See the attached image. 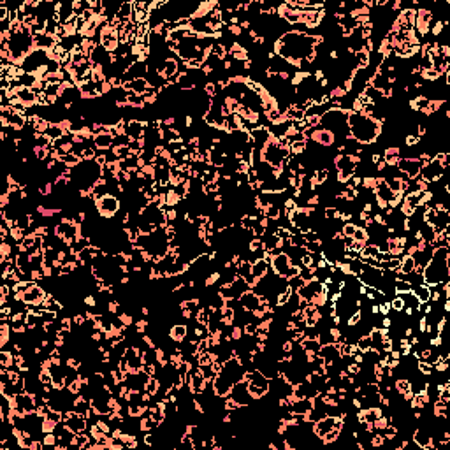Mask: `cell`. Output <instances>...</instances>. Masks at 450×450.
Listing matches in <instances>:
<instances>
[{
	"label": "cell",
	"mask_w": 450,
	"mask_h": 450,
	"mask_svg": "<svg viewBox=\"0 0 450 450\" xmlns=\"http://www.w3.org/2000/svg\"><path fill=\"white\" fill-rule=\"evenodd\" d=\"M348 136L361 146H373L383 134V121L364 113H348ZM345 137V139H346Z\"/></svg>",
	"instance_id": "1"
},
{
	"label": "cell",
	"mask_w": 450,
	"mask_h": 450,
	"mask_svg": "<svg viewBox=\"0 0 450 450\" xmlns=\"http://www.w3.org/2000/svg\"><path fill=\"white\" fill-rule=\"evenodd\" d=\"M450 246H440L433 248V257L426 264L424 273H422V280L426 285H440L448 283L450 276Z\"/></svg>",
	"instance_id": "2"
},
{
	"label": "cell",
	"mask_w": 450,
	"mask_h": 450,
	"mask_svg": "<svg viewBox=\"0 0 450 450\" xmlns=\"http://www.w3.org/2000/svg\"><path fill=\"white\" fill-rule=\"evenodd\" d=\"M95 211L101 216L102 220H111L118 215L121 208V201L118 199V196H113V194H106L104 197H99V199L93 201Z\"/></svg>",
	"instance_id": "3"
},
{
	"label": "cell",
	"mask_w": 450,
	"mask_h": 450,
	"mask_svg": "<svg viewBox=\"0 0 450 450\" xmlns=\"http://www.w3.org/2000/svg\"><path fill=\"white\" fill-rule=\"evenodd\" d=\"M433 18H434V14H433V11H431L429 7H419V9H417V13H415L413 30L417 32V36L421 37V39H424V37L429 36Z\"/></svg>",
	"instance_id": "4"
},
{
	"label": "cell",
	"mask_w": 450,
	"mask_h": 450,
	"mask_svg": "<svg viewBox=\"0 0 450 450\" xmlns=\"http://www.w3.org/2000/svg\"><path fill=\"white\" fill-rule=\"evenodd\" d=\"M229 396H231V398L234 399V401L238 403L241 408H248V406H250V403L253 401V399H251V396H250V391H248V382H246V380H241V382L232 385L231 394H229Z\"/></svg>",
	"instance_id": "5"
},
{
	"label": "cell",
	"mask_w": 450,
	"mask_h": 450,
	"mask_svg": "<svg viewBox=\"0 0 450 450\" xmlns=\"http://www.w3.org/2000/svg\"><path fill=\"white\" fill-rule=\"evenodd\" d=\"M398 167L399 171H401L403 174H406L408 178L411 180H415V178L421 176V169H422V164L419 162V158H408V157H401L398 162Z\"/></svg>",
	"instance_id": "6"
},
{
	"label": "cell",
	"mask_w": 450,
	"mask_h": 450,
	"mask_svg": "<svg viewBox=\"0 0 450 450\" xmlns=\"http://www.w3.org/2000/svg\"><path fill=\"white\" fill-rule=\"evenodd\" d=\"M238 299H239V303H241L243 310H246V311H255L259 306H261V296H259L255 291H251V288L243 294V296H239Z\"/></svg>",
	"instance_id": "7"
},
{
	"label": "cell",
	"mask_w": 450,
	"mask_h": 450,
	"mask_svg": "<svg viewBox=\"0 0 450 450\" xmlns=\"http://www.w3.org/2000/svg\"><path fill=\"white\" fill-rule=\"evenodd\" d=\"M167 336H169L171 341L174 343V345H180V343H183L186 339V336H188V326L186 324H173L169 329V333H167Z\"/></svg>",
	"instance_id": "8"
},
{
	"label": "cell",
	"mask_w": 450,
	"mask_h": 450,
	"mask_svg": "<svg viewBox=\"0 0 450 450\" xmlns=\"http://www.w3.org/2000/svg\"><path fill=\"white\" fill-rule=\"evenodd\" d=\"M114 144V136L109 134V132H101L93 137V146L97 148L99 151H108L111 150Z\"/></svg>",
	"instance_id": "9"
},
{
	"label": "cell",
	"mask_w": 450,
	"mask_h": 450,
	"mask_svg": "<svg viewBox=\"0 0 450 450\" xmlns=\"http://www.w3.org/2000/svg\"><path fill=\"white\" fill-rule=\"evenodd\" d=\"M123 88H125V91H128V93L144 95V93H146V90L150 88V83H148L146 78H139V79H134V81H131V83H125Z\"/></svg>",
	"instance_id": "10"
},
{
	"label": "cell",
	"mask_w": 450,
	"mask_h": 450,
	"mask_svg": "<svg viewBox=\"0 0 450 450\" xmlns=\"http://www.w3.org/2000/svg\"><path fill=\"white\" fill-rule=\"evenodd\" d=\"M271 271H273L271 269V264L266 259H259V261H255L253 264H251V274H253V278H257V280L266 278Z\"/></svg>",
	"instance_id": "11"
},
{
	"label": "cell",
	"mask_w": 450,
	"mask_h": 450,
	"mask_svg": "<svg viewBox=\"0 0 450 450\" xmlns=\"http://www.w3.org/2000/svg\"><path fill=\"white\" fill-rule=\"evenodd\" d=\"M382 157H383L385 162H387V166H391V167L398 166L399 158H401V148H399V146H387L383 150Z\"/></svg>",
	"instance_id": "12"
},
{
	"label": "cell",
	"mask_w": 450,
	"mask_h": 450,
	"mask_svg": "<svg viewBox=\"0 0 450 450\" xmlns=\"http://www.w3.org/2000/svg\"><path fill=\"white\" fill-rule=\"evenodd\" d=\"M413 269H415V259L411 257V255H403L401 264H399V273L410 274L413 273Z\"/></svg>",
	"instance_id": "13"
},
{
	"label": "cell",
	"mask_w": 450,
	"mask_h": 450,
	"mask_svg": "<svg viewBox=\"0 0 450 450\" xmlns=\"http://www.w3.org/2000/svg\"><path fill=\"white\" fill-rule=\"evenodd\" d=\"M66 134H67V132L63 131V128L60 127L58 123H51V125H49L48 131H46V136H48L51 141H58V139H62V137L66 136Z\"/></svg>",
	"instance_id": "14"
},
{
	"label": "cell",
	"mask_w": 450,
	"mask_h": 450,
	"mask_svg": "<svg viewBox=\"0 0 450 450\" xmlns=\"http://www.w3.org/2000/svg\"><path fill=\"white\" fill-rule=\"evenodd\" d=\"M411 292L419 297V301H421V303H426V301L431 299L429 287L426 283H421V285H417V287H413V288H411Z\"/></svg>",
	"instance_id": "15"
},
{
	"label": "cell",
	"mask_w": 450,
	"mask_h": 450,
	"mask_svg": "<svg viewBox=\"0 0 450 450\" xmlns=\"http://www.w3.org/2000/svg\"><path fill=\"white\" fill-rule=\"evenodd\" d=\"M236 274L241 278H245V280H248V278L251 276V262L248 261H241L238 266H236Z\"/></svg>",
	"instance_id": "16"
},
{
	"label": "cell",
	"mask_w": 450,
	"mask_h": 450,
	"mask_svg": "<svg viewBox=\"0 0 450 450\" xmlns=\"http://www.w3.org/2000/svg\"><path fill=\"white\" fill-rule=\"evenodd\" d=\"M127 104H128V108H131V109H144V108H146L143 97H141V95H136V93H128Z\"/></svg>",
	"instance_id": "17"
},
{
	"label": "cell",
	"mask_w": 450,
	"mask_h": 450,
	"mask_svg": "<svg viewBox=\"0 0 450 450\" xmlns=\"http://www.w3.org/2000/svg\"><path fill=\"white\" fill-rule=\"evenodd\" d=\"M356 229H357V225L353 223V222H345V223H343V227H341V234H343V238H345V239L352 238L353 232H356Z\"/></svg>",
	"instance_id": "18"
},
{
	"label": "cell",
	"mask_w": 450,
	"mask_h": 450,
	"mask_svg": "<svg viewBox=\"0 0 450 450\" xmlns=\"http://www.w3.org/2000/svg\"><path fill=\"white\" fill-rule=\"evenodd\" d=\"M411 285L408 283V281H403V280H396L394 281V291L396 294H401V292H410L411 291Z\"/></svg>",
	"instance_id": "19"
},
{
	"label": "cell",
	"mask_w": 450,
	"mask_h": 450,
	"mask_svg": "<svg viewBox=\"0 0 450 450\" xmlns=\"http://www.w3.org/2000/svg\"><path fill=\"white\" fill-rule=\"evenodd\" d=\"M322 213H324V218H326V220H336L339 216V211L334 208V206H327Z\"/></svg>",
	"instance_id": "20"
}]
</instances>
